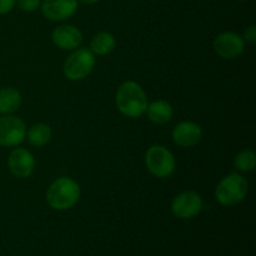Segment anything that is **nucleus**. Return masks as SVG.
I'll return each instance as SVG.
<instances>
[{
    "label": "nucleus",
    "mask_w": 256,
    "mask_h": 256,
    "mask_svg": "<svg viewBox=\"0 0 256 256\" xmlns=\"http://www.w3.org/2000/svg\"><path fill=\"white\" fill-rule=\"evenodd\" d=\"M16 5V0H0V15L9 14Z\"/></svg>",
    "instance_id": "obj_19"
},
{
    "label": "nucleus",
    "mask_w": 256,
    "mask_h": 256,
    "mask_svg": "<svg viewBox=\"0 0 256 256\" xmlns=\"http://www.w3.org/2000/svg\"><path fill=\"white\" fill-rule=\"evenodd\" d=\"M116 108L124 116L136 119L142 116L148 108V96L140 84L134 80L122 82L115 94Z\"/></svg>",
    "instance_id": "obj_1"
},
{
    "label": "nucleus",
    "mask_w": 256,
    "mask_h": 256,
    "mask_svg": "<svg viewBox=\"0 0 256 256\" xmlns=\"http://www.w3.org/2000/svg\"><path fill=\"white\" fill-rule=\"evenodd\" d=\"M214 52L226 60L236 59L244 52L245 42L242 35L232 32H224L215 38L212 42Z\"/></svg>",
    "instance_id": "obj_8"
},
{
    "label": "nucleus",
    "mask_w": 256,
    "mask_h": 256,
    "mask_svg": "<svg viewBox=\"0 0 256 256\" xmlns=\"http://www.w3.org/2000/svg\"><path fill=\"white\" fill-rule=\"evenodd\" d=\"M22 105V94L15 88L0 89V115H10Z\"/></svg>",
    "instance_id": "obj_14"
},
{
    "label": "nucleus",
    "mask_w": 256,
    "mask_h": 256,
    "mask_svg": "<svg viewBox=\"0 0 256 256\" xmlns=\"http://www.w3.org/2000/svg\"><path fill=\"white\" fill-rule=\"evenodd\" d=\"M116 46V39L112 32H100L92 36L90 42V50L94 55H108L114 52Z\"/></svg>",
    "instance_id": "obj_15"
},
{
    "label": "nucleus",
    "mask_w": 256,
    "mask_h": 256,
    "mask_svg": "<svg viewBox=\"0 0 256 256\" xmlns=\"http://www.w3.org/2000/svg\"><path fill=\"white\" fill-rule=\"evenodd\" d=\"M249 192V184L242 175L232 172L222 178L215 189V198L218 202L224 206H232L246 198Z\"/></svg>",
    "instance_id": "obj_3"
},
{
    "label": "nucleus",
    "mask_w": 256,
    "mask_h": 256,
    "mask_svg": "<svg viewBox=\"0 0 256 256\" xmlns=\"http://www.w3.org/2000/svg\"><path fill=\"white\" fill-rule=\"evenodd\" d=\"M52 44L59 49L72 52L82 45V32L74 25L62 24L52 30Z\"/></svg>",
    "instance_id": "obj_11"
},
{
    "label": "nucleus",
    "mask_w": 256,
    "mask_h": 256,
    "mask_svg": "<svg viewBox=\"0 0 256 256\" xmlns=\"http://www.w3.org/2000/svg\"><path fill=\"white\" fill-rule=\"evenodd\" d=\"M172 140L180 148H192L200 142L202 130L194 122H182L176 124L172 132Z\"/></svg>",
    "instance_id": "obj_12"
},
{
    "label": "nucleus",
    "mask_w": 256,
    "mask_h": 256,
    "mask_svg": "<svg viewBox=\"0 0 256 256\" xmlns=\"http://www.w3.org/2000/svg\"><path fill=\"white\" fill-rule=\"evenodd\" d=\"M78 2H82V4H86V5H92V4H96V2H99L100 0H78Z\"/></svg>",
    "instance_id": "obj_21"
},
{
    "label": "nucleus",
    "mask_w": 256,
    "mask_h": 256,
    "mask_svg": "<svg viewBox=\"0 0 256 256\" xmlns=\"http://www.w3.org/2000/svg\"><path fill=\"white\" fill-rule=\"evenodd\" d=\"M202 209V198L194 190H186L172 199V212L178 219L188 220L199 215Z\"/></svg>",
    "instance_id": "obj_7"
},
{
    "label": "nucleus",
    "mask_w": 256,
    "mask_h": 256,
    "mask_svg": "<svg viewBox=\"0 0 256 256\" xmlns=\"http://www.w3.org/2000/svg\"><path fill=\"white\" fill-rule=\"evenodd\" d=\"M256 165V154L252 150H242L235 156L234 166L244 172H252Z\"/></svg>",
    "instance_id": "obj_17"
},
{
    "label": "nucleus",
    "mask_w": 256,
    "mask_h": 256,
    "mask_svg": "<svg viewBox=\"0 0 256 256\" xmlns=\"http://www.w3.org/2000/svg\"><path fill=\"white\" fill-rule=\"evenodd\" d=\"M95 66V55L90 49L78 48L72 50V54L66 58L62 66V72L66 79L72 82L84 80L92 74Z\"/></svg>",
    "instance_id": "obj_4"
},
{
    "label": "nucleus",
    "mask_w": 256,
    "mask_h": 256,
    "mask_svg": "<svg viewBox=\"0 0 256 256\" xmlns=\"http://www.w3.org/2000/svg\"><path fill=\"white\" fill-rule=\"evenodd\" d=\"M16 5L25 12H34L40 9L42 0H16Z\"/></svg>",
    "instance_id": "obj_18"
},
{
    "label": "nucleus",
    "mask_w": 256,
    "mask_h": 256,
    "mask_svg": "<svg viewBox=\"0 0 256 256\" xmlns=\"http://www.w3.org/2000/svg\"><path fill=\"white\" fill-rule=\"evenodd\" d=\"M26 125L14 115L0 116V146L16 148L25 142Z\"/></svg>",
    "instance_id": "obj_6"
},
{
    "label": "nucleus",
    "mask_w": 256,
    "mask_h": 256,
    "mask_svg": "<svg viewBox=\"0 0 256 256\" xmlns=\"http://www.w3.org/2000/svg\"><path fill=\"white\" fill-rule=\"evenodd\" d=\"M245 42H249V44H255L256 42V26L252 25V26L248 28L244 32V36H242Z\"/></svg>",
    "instance_id": "obj_20"
},
{
    "label": "nucleus",
    "mask_w": 256,
    "mask_h": 256,
    "mask_svg": "<svg viewBox=\"0 0 256 256\" xmlns=\"http://www.w3.org/2000/svg\"><path fill=\"white\" fill-rule=\"evenodd\" d=\"M145 165L152 175L159 179H166L175 172V158L168 148L152 145L145 154Z\"/></svg>",
    "instance_id": "obj_5"
},
{
    "label": "nucleus",
    "mask_w": 256,
    "mask_h": 256,
    "mask_svg": "<svg viewBox=\"0 0 256 256\" xmlns=\"http://www.w3.org/2000/svg\"><path fill=\"white\" fill-rule=\"evenodd\" d=\"M25 139L32 146L42 148L50 142V139H52V129H50L48 124L38 122V124H34L28 130Z\"/></svg>",
    "instance_id": "obj_16"
},
{
    "label": "nucleus",
    "mask_w": 256,
    "mask_h": 256,
    "mask_svg": "<svg viewBox=\"0 0 256 256\" xmlns=\"http://www.w3.org/2000/svg\"><path fill=\"white\" fill-rule=\"evenodd\" d=\"M146 115L152 122L156 125L168 124L174 116V109L166 100H156L152 104H148Z\"/></svg>",
    "instance_id": "obj_13"
},
{
    "label": "nucleus",
    "mask_w": 256,
    "mask_h": 256,
    "mask_svg": "<svg viewBox=\"0 0 256 256\" xmlns=\"http://www.w3.org/2000/svg\"><path fill=\"white\" fill-rule=\"evenodd\" d=\"M78 0H42V14L50 22H64L76 12Z\"/></svg>",
    "instance_id": "obj_10"
},
{
    "label": "nucleus",
    "mask_w": 256,
    "mask_h": 256,
    "mask_svg": "<svg viewBox=\"0 0 256 256\" xmlns=\"http://www.w3.org/2000/svg\"><path fill=\"white\" fill-rule=\"evenodd\" d=\"M8 168H9L10 172L18 179L29 178L35 169L34 155L24 148L16 146L9 154Z\"/></svg>",
    "instance_id": "obj_9"
},
{
    "label": "nucleus",
    "mask_w": 256,
    "mask_h": 256,
    "mask_svg": "<svg viewBox=\"0 0 256 256\" xmlns=\"http://www.w3.org/2000/svg\"><path fill=\"white\" fill-rule=\"evenodd\" d=\"M80 199V186L74 179L62 176L52 182L46 192V202L58 212L72 209Z\"/></svg>",
    "instance_id": "obj_2"
}]
</instances>
